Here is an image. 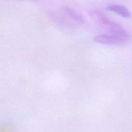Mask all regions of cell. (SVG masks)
<instances>
[{
	"label": "cell",
	"mask_w": 132,
	"mask_h": 132,
	"mask_svg": "<svg viewBox=\"0 0 132 132\" xmlns=\"http://www.w3.org/2000/svg\"><path fill=\"white\" fill-rule=\"evenodd\" d=\"M106 8L111 11L115 12L116 14H120V15L124 18H128L131 16V12H129V9L124 6V5L117 3H111L108 4Z\"/></svg>",
	"instance_id": "3"
},
{
	"label": "cell",
	"mask_w": 132,
	"mask_h": 132,
	"mask_svg": "<svg viewBox=\"0 0 132 132\" xmlns=\"http://www.w3.org/2000/svg\"><path fill=\"white\" fill-rule=\"evenodd\" d=\"M94 40L96 42L108 44V45H118V44H122L125 43L119 37L109 34H101L97 35L94 37Z\"/></svg>",
	"instance_id": "2"
},
{
	"label": "cell",
	"mask_w": 132,
	"mask_h": 132,
	"mask_svg": "<svg viewBox=\"0 0 132 132\" xmlns=\"http://www.w3.org/2000/svg\"><path fill=\"white\" fill-rule=\"evenodd\" d=\"M90 14L98 23L109 32V34L116 36L122 40L126 42L129 39V33L121 25L116 22L109 19L103 12L98 9H92L90 10Z\"/></svg>",
	"instance_id": "1"
},
{
	"label": "cell",
	"mask_w": 132,
	"mask_h": 132,
	"mask_svg": "<svg viewBox=\"0 0 132 132\" xmlns=\"http://www.w3.org/2000/svg\"><path fill=\"white\" fill-rule=\"evenodd\" d=\"M63 12L65 14H67L71 19L74 20L75 21L79 23H84V18L82 16L81 14H79L77 11L73 10L72 9L69 7H65L63 8Z\"/></svg>",
	"instance_id": "4"
}]
</instances>
